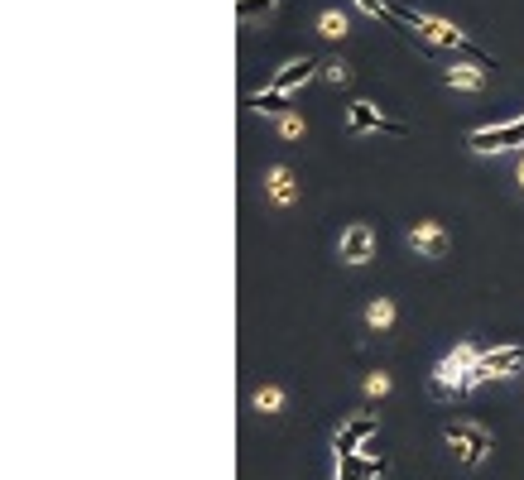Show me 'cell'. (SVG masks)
I'll return each instance as SVG.
<instances>
[{"label":"cell","instance_id":"8992f818","mask_svg":"<svg viewBox=\"0 0 524 480\" xmlns=\"http://www.w3.org/2000/svg\"><path fill=\"white\" fill-rule=\"evenodd\" d=\"M524 370V346H496V351H481L477 360V380H505V375H519Z\"/></svg>","mask_w":524,"mask_h":480},{"label":"cell","instance_id":"5bb4252c","mask_svg":"<svg viewBox=\"0 0 524 480\" xmlns=\"http://www.w3.org/2000/svg\"><path fill=\"white\" fill-rule=\"evenodd\" d=\"M246 106H250V111H260V115H284V111H289V96L269 87V92H256V96L246 101Z\"/></svg>","mask_w":524,"mask_h":480},{"label":"cell","instance_id":"2e32d148","mask_svg":"<svg viewBox=\"0 0 524 480\" xmlns=\"http://www.w3.org/2000/svg\"><path fill=\"white\" fill-rule=\"evenodd\" d=\"M366 322H370V327H380V332H385V327L395 322V303H390V298H376V303L366 307Z\"/></svg>","mask_w":524,"mask_h":480},{"label":"cell","instance_id":"ac0fdd59","mask_svg":"<svg viewBox=\"0 0 524 480\" xmlns=\"http://www.w3.org/2000/svg\"><path fill=\"white\" fill-rule=\"evenodd\" d=\"M357 5H361L366 15H376V20H395V25H399V10L385 5V0H357Z\"/></svg>","mask_w":524,"mask_h":480},{"label":"cell","instance_id":"5b68a950","mask_svg":"<svg viewBox=\"0 0 524 480\" xmlns=\"http://www.w3.org/2000/svg\"><path fill=\"white\" fill-rule=\"evenodd\" d=\"M467 145L477 149V154H496V149H515L524 145V115L510 120V125H486V130H471L467 135Z\"/></svg>","mask_w":524,"mask_h":480},{"label":"cell","instance_id":"30bf717a","mask_svg":"<svg viewBox=\"0 0 524 480\" xmlns=\"http://www.w3.org/2000/svg\"><path fill=\"white\" fill-rule=\"evenodd\" d=\"M376 475H385V456H347L337 461L332 480H376Z\"/></svg>","mask_w":524,"mask_h":480},{"label":"cell","instance_id":"603a6c76","mask_svg":"<svg viewBox=\"0 0 524 480\" xmlns=\"http://www.w3.org/2000/svg\"><path fill=\"white\" fill-rule=\"evenodd\" d=\"M515 178H519V187H524V159H519V168H515Z\"/></svg>","mask_w":524,"mask_h":480},{"label":"cell","instance_id":"3957f363","mask_svg":"<svg viewBox=\"0 0 524 480\" xmlns=\"http://www.w3.org/2000/svg\"><path fill=\"white\" fill-rule=\"evenodd\" d=\"M443 437H448V447L458 452L462 466H481L486 452H491V433H481V427H471V423H448Z\"/></svg>","mask_w":524,"mask_h":480},{"label":"cell","instance_id":"8fae6325","mask_svg":"<svg viewBox=\"0 0 524 480\" xmlns=\"http://www.w3.org/2000/svg\"><path fill=\"white\" fill-rule=\"evenodd\" d=\"M313 73H317V63H313V58H294V63H284L279 73H275V92L289 96V92H294V87H303V82H308Z\"/></svg>","mask_w":524,"mask_h":480},{"label":"cell","instance_id":"ffe728a7","mask_svg":"<svg viewBox=\"0 0 524 480\" xmlns=\"http://www.w3.org/2000/svg\"><path fill=\"white\" fill-rule=\"evenodd\" d=\"M279 130L289 135V140H298V135H303V120H298V115H284V120H279Z\"/></svg>","mask_w":524,"mask_h":480},{"label":"cell","instance_id":"277c9868","mask_svg":"<svg viewBox=\"0 0 524 480\" xmlns=\"http://www.w3.org/2000/svg\"><path fill=\"white\" fill-rule=\"evenodd\" d=\"M380 433V423L370 418V414H357V418H347V427H337V437H332V452L337 461H347V456H361L366 452V442Z\"/></svg>","mask_w":524,"mask_h":480},{"label":"cell","instance_id":"7402d4cb","mask_svg":"<svg viewBox=\"0 0 524 480\" xmlns=\"http://www.w3.org/2000/svg\"><path fill=\"white\" fill-rule=\"evenodd\" d=\"M328 77H332V82H347L351 67H347V63H328Z\"/></svg>","mask_w":524,"mask_h":480},{"label":"cell","instance_id":"d6986e66","mask_svg":"<svg viewBox=\"0 0 524 480\" xmlns=\"http://www.w3.org/2000/svg\"><path fill=\"white\" fill-rule=\"evenodd\" d=\"M279 404H284L279 389H260V394H256V408H279Z\"/></svg>","mask_w":524,"mask_h":480},{"label":"cell","instance_id":"6da1fadb","mask_svg":"<svg viewBox=\"0 0 524 480\" xmlns=\"http://www.w3.org/2000/svg\"><path fill=\"white\" fill-rule=\"evenodd\" d=\"M477 360H481V351L467 346V341H462L458 351H448L443 365L433 370V394H438V399L452 404V399H462V394L477 389V385H481V380H477Z\"/></svg>","mask_w":524,"mask_h":480},{"label":"cell","instance_id":"44dd1931","mask_svg":"<svg viewBox=\"0 0 524 480\" xmlns=\"http://www.w3.org/2000/svg\"><path fill=\"white\" fill-rule=\"evenodd\" d=\"M366 389H370V394H385V389H390V375H370Z\"/></svg>","mask_w":524,"mask_h":480},{"label":"cell","instance_id":"4fadbf2b","mask_svg":"<svg viewBox=\"0 0 524 480\" xmlns=\"http://www.w3.org/2000/svg\"><path fill=\"white\" fill-rule=\"evenodd\" d=\"M443 82H448V87H458V92H481L486 87V67H448Z\"/></svg>","mask_w":524,"mask_h":480},{"label":"cell","instance_id":"ba28073f","mask_svg":"<svg viewBox=\"0 0 524 480\" xmlns=\"http://www.w3.org/2000/svg\"><path fill=\"white\" fill-rule=\"evenodd\" d=\"M409 245H414L418 255H428V260H443L452 240H448V231L438 226V221H418V226H414V235H409Z\"/></svg>","mask_w":524,"mask_h":480},{"label":"cell","instance_id":"52a82bcc","mask_svg":"<svg viewBox=\"0 0 524 480\" xmlns=\"http://www.w3.org/2000/svg\"><path fill=\"white\" fill-rule=\"evenodd\" d=\"M351 130L357 135H366V130H380V135H409L399 125V120H385L370 101H351Z\"/></svg>","mask_w":524,"mask_h":480},{"label":"cell","instance_id":"7a4b0ae2","mask_svg":"<svg viewBox=\"0 0 524 480\" xmlns=\"http://www.w3.org/2000/svg\"><path fill=\"white\" fill-rule=\"evenodd\" d=\"M399 25H404V29H418V39H428V44H438V48H458V54H471V58H477V67H496V63L486 58L477 44L467 39L462 29H452V25H443V20H433V15L399 10Z\"/></svg>","mask_w":524,"mask_h":480},{"label":"cell","instance_id":"9a60e30c","mask_svg":"<svg viewBox=\"0 0 524 480\" xmlns=\"http://www.w3.org/2000/svg\"><path fill=\"white\" fill-rule=\"evenodd\" d=\"M275 5H279V0H236V20H241V25H256V20H265Z\"/></svg>","mask_w":524,"mask_h":480},{"label":"cell","instance_id":"7c38bea8","mask_svg":"<svg viewBox=\"0 0 524 480\" xmlns=\"http://www.w3.org/2000/svg\"><path fill=\"white\" fill-rule=\"evenodd\" d=\"M265 193L279 202V207H289V202L298 197V183H294V174L289 168H269V178H265Z\"/></svg>","mask_w":524,"mask_h":480},{"label":"cell","instance_id":"e0dca14e","mask_svg":"<svg viewBox=\"0 0 524 480\" xmlns=\"http://www.w3.org/2000/svg\"><path fill=\"white\" fill-rule=\"evenodd\" d=\"M317 29H323V34H328V39H342V34H347L351 25H347V15H337V10H328V15H323V20H317Z\"/></svg>","mask_w":524,"mask_h":480},{"label":"cell","instance_id":"9c48e42d","mask_svg":"<svg viewBox=\"0 0 524 480\" xmlns=\"http://www.w3.org/2000/svg\"><path fill=\"white\" fill-rule=\"evenodd\" d=\"M376 255V231L370 226H351L342 235V265H366Z\"/></svg>","mask_w":524,"mask_h":480}]
</instances>
